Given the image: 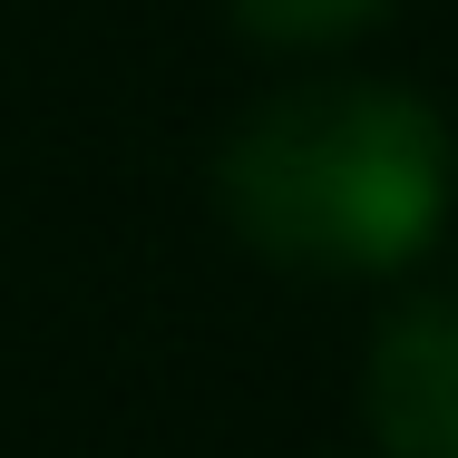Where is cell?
I'll list each match as a JSON object with an SVG mask.
<instances>
[{
  "mask_svg": "<svg viewBox=\"0 0 458 458\" xmlns=\"http://www.w3.org/2000/svg\"><path fill=\"white\" fill-rule=\"evenodd\" d=\"M370 429L390 458H458V283L400 302L370 342Z\"/></svg>",
  "mask_w": 458,
  "mask_h": 458,
  "instance_id": "cell-2",
  "label": "cell"
},
{
  "mask_svg": "<svg viewBox=\"0 0 458 458\" xmlns=\"http://www.w3.org/2000/svg\"><path fill=\"white\" fill-rule=\"evenodd\" d=\"M449 137L400 89H293L225 147V215L312 274H380L429 244Z\"/></svg>",
  "mask_w": 458,
  "mask_h": 458,
  "instance_id": "cell-1",
  "label": "cell"
},
{
  "mask_svg": "<svg viewBox=\"0 0 458 458\" xmlns=\"http://www.w3.org/2000/svg\"><path fill=\"white\" fill-rule=\"evenodd\" d=\"M380 0H234V20L254 30V39H332V30H352L370 20Z\"/></svg>",
  "mask_w": 458,
  "mask_h": 458,
  "instance_id": "cell-3",
  "label": "cell"
}]
</instances>
